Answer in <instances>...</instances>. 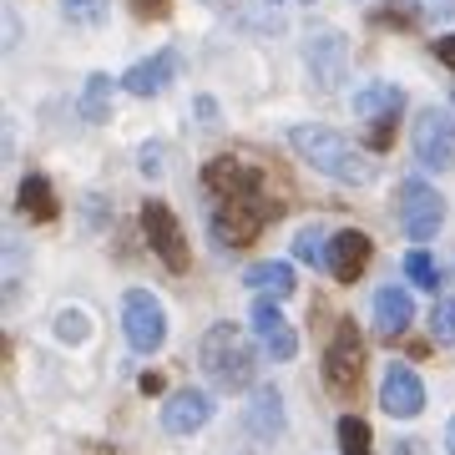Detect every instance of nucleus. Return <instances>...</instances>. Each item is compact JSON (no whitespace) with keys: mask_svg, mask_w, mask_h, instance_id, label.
<instances>
[{"mask_svg":"<svg viewBox=\"0 0 455 455\" xmlns=\"http://www.w3.org/2000/svg\"><path fill=\"white\" fill-rule=\"evenodd\" d=\"M172 71H178V56L172 51H157V56H147L127 71V92L132 97H163L167 86H172Z\"/></svg>","mask_w":455,"mask_h":455,"instance_id":"obj_16","label":"nucleus"},{"mask_svg":"<svg viewBox=\"0 0 455 455\" xmlns=\"http://www.w3.org/2000/svg\"><path fill=\"white\" fill-rule=\"evenodd\" d=\"M203 208H208L212 238H218L223 248H248V243L263 233V228L278 218V203H274V197H263V193H248V197H208Z\"/></svg>","mask_w":455,"mask_h":455,"instance_id":"obj_3","label":"nucleus"},{"mask_svg":"<svg viewBox=\"0 0 455 455\" xmlns=\"http://www.w3.org/2000/svg\"><path fill=\"white\" fill-rule=\"evenodd\" d=\"M137 163H142V178H163V172H167V147L163 142H147L142 152H137Z\"/></svg>","mask_w":455,"mask_h":455,"instance_id":"obj_28","label":"nucleus"},{"mask_svg":"<svg viewBox=\"0 0 455 455\" xmlns=\"http://www.w3.org/2000/svg\"><path fill=\"white\" fill-rule=\"evenodd\" d=\"M289 147L309 167H319L324 178L344 182V188H364V182H374L370 152H364V147H355L349 137H339V132L314 127V122H299V127H289Z\"/></svg>","mask_w":455,"mask_h":455,"instance_id":"obj_1","label":"nucleus"},{"mask_svg":"<svg viewBox=\"0 0 455 455\" xmlns=\"http://www.w3.org/2000/svg\"><path fill=\"white\" fill-rule=\"evenodd\" d=\"M405 278L415 289H440V263L425 248H415V253H405Z\"/></svg>","mask_w":455,"mask_h":455,"instance_id":"obj_23","label":"nucleus"},{"mask_svg":"<svg viewBox=\"0 0 455 455\" xmlns=\"http://www.w3.org/2000/svg\"><path fill=\"white\" fill-rule=\"evenodd\" d=\"M112 76L107 71H92L82 86V122H92V127H101V122H112Z\"/></svg>","mask_w":455,"mask_h":455,"instance_id":"obj_20","label":"nucleus"},{"mask_svg":"<svg viewBox=\"0 0 455 455\" xmlns=\"http://www.w3.org/2000/svg\"><path fill=\"white\" fill-rule=\"evenodd\" d=\"M56 334H61L66 344H76V339H86V334H92V319H86V314H76V309H66L61 319H56Z\"/></svg>","mask_w":455,"mask_h":455,"instance_id":"obj_27","label":"nucleus"},{"mask_svg":"<svg viewBox=\"0 0 455 455\" xmlns=\"http://www.w3.org/2000/svg\"><path fill=\"white\" fill-rule=\"evenodd\" d=\"M197 364L208 374L218 390H248L253 385V370H259V359H253V344L238 324H212L197 344Z\"/></svg>","mask_w":455,"mask_h":455,"instance_id":"obj_2","label":"nucleus"},{"mask_svg":"<svg viewBox=\"0 0 455 455\" xmlns=\"http://www.w3.org/2000/svg\"><path fill=\"white\" fill-rule=\"evenodd\" d=\"M20 212L31 218V223H51L56 218V193H51V182L41 178V172H31V178L20 182Z\"/></svg>","mask_w":455,"mask_h":455,"instance_id":"obj_21","label":"nucleus"},{"mask_svg":"<svg viewBox=\"0 0 455 455\" xmlns=\"http://www.w3.org/2000/svg\"><path fill=\"white\" fill-rule=\"evenodd\" d=\"M339 445H344V455H374L370 425L359 420V415H344L339 420Z\"/></svg>","mask_w":455,"mask_h":455,"instance_id":"obj_24","label":"nucleus"},{"mask_svg":"<svg viewBox=\"0 0 455 455\" xmlns=\"http://www.w3.org/2000/svg\"><path fill=\"white\" fill-rule=\"evenodd\" d=\"M359 379H364V339H359V324L344 319L324 349V385L334 395H355Z\"/></svg>","mask_w":455,"mask_h":455,"instance_id":"obj_5","label":"nucleus"},{"mask_svg":"<svg viewBox=\"0 0 455 455\" xmlns=\"http://www.w3.org/2000/svg\"><path fill=\"white\" fill-rule=\"evenodd\" d=\"M253 334L263 339L268 359H293L299 355V334H293L289 319L274 309V299H259V304H253Z\"/></svg>","mask_w":455,"mask_h":455,"instance_id":"obj_14","label":"nucleus"},{"mask_svg":"<svg viewBox=\"0 0 455 455\" xmlns=\"http://www.w3.org/2000/svg\"><path fill=\"white\" fill-rule=\"evenodd\" d=\"M212 420V400L203 390H178L172 400L163 405V430L167 435H193Z\"/></svg>","mask_w":455,"mask_h":455,"instance_id":"obj_15","label":"nucleus"},{"mask_svg":"<svg viewBox=\"0 0 455 455\" xmlns=\"http://www.w3.org/2000/svg\"><path fill=\"white\" fill-rule=\"evenodd\" d=\"M243 283H248V293H259V299H289L299 278H293L289 263H253Z\"/></svg>","mask_w":455,"mask_h":455,"instance_id":"obj_19","label":"nucleus"},{"mask_svg":"<svg viewBox=\"0 0 455 455\" xmlns=\"http://www.w3.org/2000/svg\"><path fill=\"white\" fill-rule=\"evenodd\" d=\"M203 188H208V197H248V193H263V172L248 157L223 152V157H212L203 167Z\"/></svg>","mask_w":455,"mask_h":455,"instance_id":"obj_10","label":"nucleus"},{"mask_svg":"<svg viewBox=\"0 0 455 455\" xmlns=\"http://www.w3.org/2000/svg\"><path fill=\"white\" fill-rule=\"evenodd\" d=\"M293 259L299 263H319L324 268V248H319V228H299V238H293Z\"/></svg>","mask_w":455,"mask_h":455,"instance_id":"obj_25","label":"nucleus"},{"mask_svg":"<svg viewBox=\"0 0 455 455\" xmlns=\"http://www.w3.org/2000/svg\"><path fill=\"white\" fill-rule=\"evenodd\" d=\"M435 56H440L445 66H455V36H440V41H435Z\"/></svg>","mask_w":455,"mask_h":455,"instance_id":"obj_32","label":"nucleus"},{"mask_svg":"<svg viewBox=\"0 0 455 455\" xmlns=\"http://www.w3.org/2000/svg\"><path fill=\"white\" fill-rule=\"evenodd\" d=\"M248 430L259 440H278L283 435V395L274 385H259L253 400H248Z\"/></svg>","mask_w":455,"mask_h":455,"instance_id":"obj_18","label":"nucleus"},{"mask_svg":"<svg viewBox=\"0 0 455 455\" xmlns=\"http://www.w3.org/2000/svg\"><path fill=\"white\" fill-rule=\"evenodd\" d=\"M451 101H455V92H451Z\"/></svg>","mask_w":455,"mask_h":455,"instance_id":"obj_34","label":"nucleus"},{"mask_svg":"<svg viewBox=\"0 0 455 455\" xmlns=\"http://www.w3.org/2000/svg\"><path fill=\"white\" fill-rule=\"evenodd\" d=\"M400 223H405L410 243H430L440 233V223H445V197H440L430 182L410 178L405 188H400Z\"/></svg>","mask_w":455,"mask_h":455,"instance_id":"obj_7","label":"nucleus"},{"mask_svg":"<svg viewBox=\"0 0 455 455\" xmlns=\"http://www.w3.org/2000/svg\"><path fill=\"white\" fill-rule=\"evenodd\" d=\"M132 11L142 20H163L167 16V0H132Z\"/></svg>","mask_w":455,"mask_h":455,"instance_id":"obj_29","label":"nucleus"},{"mask_svg":"<svg viewBox=\"0 0 455 455\" xmlns=\"http://www.w3.org/2000/svg\"><path fill=\"white\" fill-rule=\"evenodd\" d=\"M61 11H66L71 26H92V31L112 20V5H107V0H61Z\"/></svg>","mask_w":455,"mask_h":455,"instance_id":"obj_22","label":"nucleus"},{"mask_svg":"<svg viewBox=\"0 0 455 455\" xmlns=\"http://www.w3.org/2000/svg\"><path fill=\"white\" fill-rule=\"evenodd\" d=\"M420 11L435 20H455V0H420Z\"/></svg>","mask_w":455,"mask_h":455,"instance_id":"obj_30","label":"nucleus"},{"mask_svg":"<svg viewBox=\"0 0 455 455\" xmlns=\"http://www.w3.org/2000/svg\"><path fill=\"white\" fill-rule=\"evenodd\" d=\"M415 324V304H410L405 289H395V283H385V289L374 293V329L379 334H405V329Z\"/></svg>","mask_w":455,"mask_h":455,"instance_id":"obj_17","label":"nucleus"},{"mask_svg":"<svg viewBox=\"0 0 455 455\" xmlns=\"http://www.w3.org/2000/svg\"><path fill=\"white\" fill-rule=\"evenodd\" d=\"M324 268L339 278V283H355V278L370 268V238H364L359 228H344V233H334V238H329Z\"/></svg>","mask_w":455,"mask_h":455,"instance_id":"obj_13","label":"nucleus"},{"mask_svg":"<svg viewBox=\"0 0 455 455\" xmlns=\"http://www.w3.org/2000/svg\"><path fill=\"white\" fill-rule=\"evenodd\" d=\"M379 405H385V415H395V420H415L425 410L420 374L410 370V364H390V370H385V385H379Z\"/></svg>","mask_w":455,"mask_h":455,"instance_id":"obj_11","label":"nucleus"},{"mask_svg":"<svg viewBox=\"0 0 455 455\" xmlns=\"http://www.w3.org/2000/svg\"><path fill=\"white\" fill-rule=\"evenodd\" d=\"M304 56H309V71L314 82L324 86V92H334V86L344 82V71H349V46H344L339 31H319L304 41Z\"/></svg>","mask_w":455,"mask_h":455,"instance_id":"obj_12","label":"nucleus"},{"mask_svg":"<svg viewBox=\"0 0 455 455\" xmlns=\"http://www.w3.org/2000/svg\"><path fill=\"white\" fill-rule=\"evenodd\" d=\"M142 233H147V243H152V253H157L172 274H188L193 253H188V238H182L178 212L167 208V203H147L142 208Z\"/></svg>","mask_w":455,"mask_h":455,"instance_id":"obj_8","label":"nucleus"},{"mask_svg":"<svg viewBox=\"0 0 455 455\" xmlns=\"http://www.w3.org/2000/svg\"><path fill=\"white\" fill-rule=\"evenodd\" d=\"M410 152H415V163L425 172H445L455 163V122L451 112H440V107H425L415 122H410Z\"/></svg>","mask_w":455,"mask_h":455,"instance_id":"obj_4","label":"nucleus"},{"mask_svg":"<svg viewBox=\"0 0 455 455\" xmlns=\"http://www.w3.org/2000/svg\"><path fill=\"white\" fill-rule=\"evenodd\" d=\"M122 329H127V344L137 349V355L163 349V339H167L163 304H157L147 289H127V293H122Z\"/></svg>","mask_w":455,"mask_h":455,"instance_id":"obj_6","label":"nucleus"},{"mask_svg":"<svg viewBox=\"0 0 455 455\" xmlns=\"http://www.w3.org/2000/svg\"><path fill=\"white\" fill-rule=\"evenodd\" d=\"M193 107H197V122H203V127H218V101L212 97H197Z\"/></svg>","mask_w":455,"mask_h":455,"instance_id":"obj_31","label":"nucleus"},{"mask_svg":"<svg viewBox=\"0 0 455 455\" xmlns=\"http://www.w3.org/2000/svg\"><path fill=\"white\" fill-rule=\"evenodd\" d=\"M445 451H451V455H455V420H451V425H445Z\"/></svg>","mask_w":455,"mask_h":455,"instance_id":"obj_33","label":"nucleus"},{"mask_svg":"<svg viewBox=\"0 0 455 455\" xmlns=\"http://www.w3.org/2000/svg\"><path fill=\"white\" fill-rule=\"evenodd\" d=\"M430 329H435L440 344H455V293L435 304V314H430Z\"/></svg>","mask_w":455,"mask_h":455,"instance_id":"obj_26","label":"nucleus"},{"mask_svg":"<svg viewBox=\"0 0 455 455\" xmlns=\"http://www.w3.org/2000/svg\"><path fill=\"white\" fill-rule=\"evenodd\" d=\"M405 112V92L400 86H385V82H370L364 92H355V116L374 122V147H390L395 137V122Z\"/></svg>","mask_w":455,"mask_h":455,"instance_id":"obj_9","label":"nucleus"}]
</instances>
